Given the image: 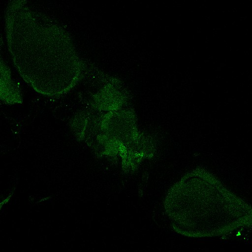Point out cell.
<instances>
[{"mask_svg":"<svg viewBox=\"0 0 252 252\" xmlns=\"http://www.w3.org/2000/svg\"><path fill=\"white\" fill-rule=\"evenodd\" d=\"M25 2L11 1L5 15L7 44L15 66L36 92L48 95L65 93L81 72L72 41L60 25Z\"/></svg>","mask_w":252,"mask_h":252,"instance_id":"cell-1","label":"cell"},{"mask_svg":"<svg viewBox=\"0 0 252 252\" xmlns=\"http://www.w3.org/2000/svg\"><path fill=\"white\" fill-rule=\"evenodd\" d=\"M80 120V137L94 138L102 154L120 156L123 169L129 171L135 166L139 136L135 115L130 109L111 110L99 116Z\"/></svg>","mask_w":252,"mask_h":252,"instance_id":"cell-2","label":"cell"}]
</instances>
